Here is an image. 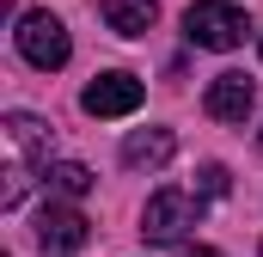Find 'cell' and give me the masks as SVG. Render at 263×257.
Masks as SVG:
<instances>
[{"instance_id":"3957f363","label":"cell","mask_w":263,"mask_h":257,"mask_svg":"<svg viewBox=\"0 0 263 257\" xmlns=\"http://www.w3.org/2000/svg\"><path fill=\"white\" fill-rule=\"evenodd\" d=\"M196 214H202V196H190V190H153L147 208H141V233H147L153 245H178V239L196 227Z\"/></svg>"},{"instance_id":"5b68a950","label":"cell","mask_w":263,"mask_h":257,"mask_svg":"<svg viewBox=\"0 0 263 257\" xmlns=\"http://www.w3.org/2000/svg\"><path fill=\"white\" fill-rule=\"evenodd\" d=\"M251 98H257V92H251L245 74H214L208 92H202V111H208L214 123H245V117H251Z\"/></svg>"},{"instance_id":"4fadbf2b","label":"cell","mask_w":263,"mask_h":257,"mask_svg":"<svg viewBox=\"0 0 263 257\" xmlns=\"http://www.w3.org/2000/svg\"><path fill=\"white\" fill-rule=\"evenodd\" d=\"M257 49H263V37H257Z\"/></svg>"},{"instance_id":"6da1fadb","label":"cell","mask_w":263,"mask_h":257,"mask_svg":"<svg viewBox=\"0 0 263 257\" xmlns=\"http://www.w3.org/2000/svg\"><path fill=\"white\" fill-rule=\"evenodd\" d=\"M12 43H18V56L31 67H43V74H55V67H67V56H73V43H67V25L55 19V12H18V31H12Z\"/></svg>"},{"instance_id":"277c9868","label":"cell","mask_w":263,"mask_h":257,"mask_svg":"<svg viewBox=\"0 0 263 257\" xmlns=\"http://www.w3.org/2000/svg\"><path fill=\"white\" fill-rule=\"evenodd\" d=\"M141 98H147V86H141L135 74H123V67L98 74V80H92V86L80 92L86 117H129V111H141Z\"/></svg>"},{"instance_id":"8fae6325","label":"cell","mask_w":263,"mask_h":257,"mask_svg":"<svg viewBox=\"0 0 263 257\" xmlns=\"http://www.w3.org/2000/svg\"><path fill=\"white\" fill-rule=\"evenodd\" d=\"M227 184H233L227 166H202V190H208V196H227Z\"/></svg>"},{"instance_id":"7c38bea8","label":"cell","mask_w":263,"mask_h":257,"mask_svg":"<svg viewBox=\"0 0 263 257\" xmlns=\"http://www.w3.org/2000/svg\"><path fill=\"white\" fill-rule=\"evenodd\" d=\"M184 257H220V251H214V245H190Z\"/></svg>"},{"instance_id":"ba28073f","label":"cell","mask_w":263,"mask_h":257,"mask_svg":"<svg viewBox=\"0 0 263 257\" xmlns=\"http://www.w3.org/2000/svg\"><path fill=\"white\" fill-rule=\"evenodd\" d=\"M172 153H178L172 128H135L129 141H123V166H165Z\"/></svg>"},{"instance_id":"30bf717a","label":"cell","mask_w":263,"mask_h":257,"mask_svg":"<svg viewBox=\"0 0 263 257\" xmlns=\"http://www.w3.org/2000/svg\"><path fill=\"white\" fill-rule=\"evenodd\" d=\"M49 190H55V196H86V190H92V172L73 166V159H62V166H49Z\"/></svg>"},{"instance_id":"5bb4252c","label":"cell","mask_w":263,"mask_h":257,"mask_svg":"<svg viewBox=\"0 0 263 257\" xmlns=\"http://www.w3.org/2000/svg\"><path fill=\"white\" fill-rule=\"evenodd\" d=\"M257 141H263V135H257Z\"/></svg>"},{"instance_id":"7a4b0ae2","label":"cell","mask_w":263,"mask_h":257,"mask_svg":"<svg viewBox=\"0 0 263 257\" xmlns=\"http://www.w3.org/2000/svg\"><path fill=\"white\" fill-rule=\"evenodd\" d=\"M245 12L233 6V0H196L190 12H184V37L196 43V49H239L245 43Z\"/></svg>"},{"instance_id":"52a82bcc","label":"cell","mask_w":263,"mask_h":257,"mask_svg":"<svg viewBox=\"0 0 263 257\" xmlns=\"http://www.w3.org/2000/svg\"><path fill=\"white\" fill-rule=\"evenodd\" d=\"M98 12H104V25L117 37H147L159 25V6L153 0H98Z\"/></svg>"},{"instance_id":"9c48e42d","label":"cell","mask_w":263,"mask_h":257,"mask_svg":"<svg viewBox=\"0 0 263 257\" xmlns=\"http://www.w3.org/2000/svg\"><path fill=\"white\" fill-rule=\"evenodd\" d=\"M6 135H12V147H18L25 159H43V153H49V123H37L31 111H12V117H6Z\"/></svg>"},{"instance_id":"8992f818","label":"cell","mask_w":263,"mask_h":257,"mask_svg":"<svg viewBox=\"0 0 263 257\" xmlns=\"http://www.w3.org/2000/svg\"><path fill=\"white\" fill-rule=\"evenodd\" d=\"M86 239H92V227H86L80 208H43L37 214V245L43 251H80Z\"/></svg>"}]
</instances>
